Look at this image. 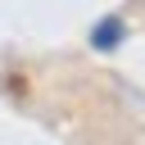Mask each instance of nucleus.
Instances as JSON below:
<instances>
[{
    "mask_svg": "<svg viewBox=\"0 0 145 145\" xmlns=\"http://www.w3.org/2000/svg\"><path fill=\"white\" fill-rule=\"evenodd\" d=\"M86 41H91V50L113 54V50L127 41V18H122V14H104V18H95L91 32H86Z\"/></svg>",
    "mask_w": 145,
    "mask_h": 145,
    "instance_id": "f257e3e1",
    "label": "nucleus"
}]
</instances>
